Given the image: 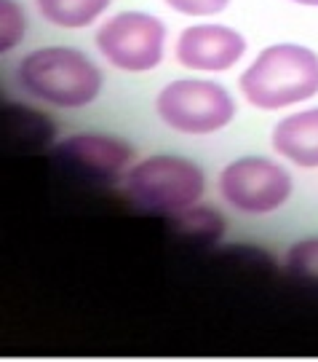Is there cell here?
I'll return each instance as SVG.
<instances>
[{
	"instance_id": "obj_3",
	"label": "cell",
	"mask_w": 318,
	"mask_h": 362,
	"mask_svg": "<svg viewBox=\"0 0 318 362\" xmlns=\"http://www.w3.org/2000/svg\"><path fill=\"white\" fill-rule=\"evenodd\" d=\"M123 194L140 212L174 220L204 199L206 172L185 156H147L128 167Z\"/></svg>"
},
{
	"instance_id": "obj_8",
	"label": "cell",
	"mask_w": 318,
	"mask_h": 362,
	"mask_svg": "<svg viewBox=\"0 0 318 362\" xmlns=\"http://www.w3.org/2000/svg\"><path fill=\"white\" fill-rule=\"evenodd\" d=\"M54 156L64 167L75 169L78 175L91 180H115L128 172L134 161V148L113 134L99 132H78L54 145Z\"/></svg>"
},
{
	"instance_id": "obj_2",
	"label": "cell",
	"mask_w": 318,
	"mask_h": 362,
	"mask_svg": "<svg viewBox=\"0 0 318 362\" xmlns=\"http://www.w3.org/2000/svg\"><path fill=\"white\" fill-rule=\"evenodd\" d=\"M238 91L257 110H289L318 97V54L302 43H270L246 65Z\"/></svg>"
},
{
	"instance_id": "obj_9",
	"label": "cell",
	"mask_w": 318,
	"mask_h": 362,
	"mask_svg": "<svg viewBox=\"0 0 318 362\" xmlns=\"http://www.w3.org/2000/svg\"><path fill=\"white\" fill-rule=\"evenodd\" d=\"M270 145L294 167L318 169V107H302L276 121Z\"/></svg>"
},
{
	"instance_id": "obj_12",
	"label": "cell",
	"mask_w": 318,
	"mask_h": 362,
	"mask_svg": "<svg viewBox=\"0 0 318 362\" xmlns=\"http://www.w3.org/2000/svg\"><path fill=\"white\" fill-rule=\"evenodd\" d=\"M283 266H286L289 276L310 287H318V236H305V239L294 242L286 250Z\"/></svg>"
},
{
	"instance_id": "obj_11",
	"label": "cell",
	"mask_w": 318,
	"mask_h": 362,
	"mask_svg": "<svg viewBox=\"0 0 318 362\" xmlns=\"http://www.w3.org/2000/svg\"><path fill=\"white\" fill-rule=\"evenodd\" d=\"M174 226H177L179 233L190 236L195 242H204V245H214L216 239H222L225 233V218L216 212L214 207H206V204H195V207L185 209L182 215L174 218Z\"/></svg>"
},
{
	"instance_id": "obj_4",
	"label": "cell",
	"mask_w": 318,
	"mask_h": 362,
	"mask_svg": "<svg viewBox=\"0 0 318 362\" xmlns=\"http://www.w3.org/2000/svg\"><path fill=\"white\" fill-rule=\"evenodd\" d=\"M155 113L169 129L206 137L228 129L236 121L238 105L228 86L212 78H174L155 97Z\"/></svg>"
},
{
	"instance_id": "obj_1",
	"label": "cell",
	"mask_w": 318,
	"mask_h": 362,
	"mask_svg": "<svg viewBox=\"0 0 318 362\" xmlns=\"http://www.w3.org/2000/svg\"><path fill=\"white\" fill-rule=\"evenodd\" d=\"M13 78L25 97L59 110L89 107L104 89L102 67L75 46H40L27 52Z\"/></svg>"
},
{
	"instance_id": "obj_5",
	"label": "cell",
	"mask_w": 318,
	"mask_h": 362,
	"mask_svg": "<svg viewBox=\"0 0 318 362\" xmlns=\"http://www.w3.org/2000/svg\"><path fill=\"white\" fill-rule=\"evenodd\" d=\"M169 27L161 16L147 11H118L97 27V52L107 65L131 76L161 67L166 57Z\"/></svg>"
},
{
	"instance_id": "obj_7",
	"label": "cell",
	"mask_w": 318,
	"mask_h": 362,
	"mask_svg": "<svg viewBox=\"0 0 318 362\" xmlns=\"http://www.w3.org/2000/svg\"><path fill=\"white\" fill-rule=\"evenodd\" d=\"M249 43L236 27L198 22L185 27L174 40V59L190 73H228L246 57Z\"/></svg>"
},
{
	"instance_id": "obj_6",
	"label": "cell",
	"mask_w": 318,
	"mask_h": 362,
	"mask_svg": "<svg viewBox=\"0 0 318 362\" xmlns=\"http://www.w3.org/2000/svg\"><path fill=\"white\" fill-rule=\"evenodd\" d=\"M216 188L222 202L238 215H273L294 194L292 172L267 156H241L219 172Z\"/></svg>"
},
{
	"instance_id": "obj_10",
	"label": "cell",
	"mask_w": 318,
	"mask_h": 362,
	"mask_svg": "<svg viewBox=\"0 0 318 362\" xmlns=\"http://www.w3.org/2000/svg\"><path fill=\"white\" fill-rule=\"evenodd\" d=\"M113 0H35L40 19L62 30H83L94 25Z\"/></svg>"
},
{
	"instance_id": "obj_13",
	"label": "cell",
	"mask_w": 318,
	"mask_h": 362,
	"mask_svg": "<svg viewBox=\"0 0 318 362\" xmlns=\"http://www.w3.org/2000/svg\"><path fill=\"white\" fill-rule=\"evenodd\" d=\"M27 38V11L19 0H0V57L19 49Z\"/></svg>"
},
{
	"instance_id": "obj_15",
	"label": "cell",
	"mask_w": 318,
	"mask_h": 362,
	"mask_svg": "<svg viewBox=\"0 0 318 362\" xmlns=\"http://www.w3.org/2000/svg\"><path fill=\"white\" fill-rule=\"evenodd\" d=\"M289 3H297V6H305V8H318V0H289Z\"/></svg>"
},
{
	"instance_id": "obj_14",
	"label": "cell",
	"mask_w": 318,
	"mask_h": 362,
	"mask_svg": "<svg viewBox=\"0 0 318 362\" xmlns=\"http://www.w3.org/2000/svg\"><path fill=\"white\" fill-rule=\"evenodd\" d=\"M166 6L179 16H192V19H206L216 13L228 11L233 0H164Z\"/></svg>"
}]
</instances>
